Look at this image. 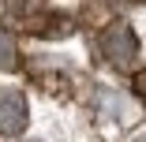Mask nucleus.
<instances>
[{
    "label": "nucleus",
    "mask_w": 146,
    "mask_h": 142,
    "mask_svg": "<svg viewBox=\"0 0 146 142\" xmlns=\"http://www.w3.org/2000/svg\"><path fill=\"white\" fill-rule=\"evenodd\" d=\"M98 45H101V56H105L109 64H116V67H127L135 60V34L127 30L124 22L105 26L101 38H98Z\"/></svg>",
    "instance_id": "1"
},
{
    "label": "nucleus",
    "mask_w": 146,
    "mask_h": 142,
    "mask_svg": "<svg viewBox=\"0 0 146 142\" xmlns=\"http://www.w3.org/2000/svg\"><path fill=\"white\" fill-rule=\"evenodd\" d=\"M26 127V101L19 90H0V135H19Z\"/></svg>",
    "instance_id": "2"
}]
</instances>
